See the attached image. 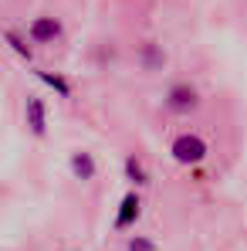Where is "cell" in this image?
<instances>
[{
  "label": "cell",
  "instance_id": "1",
  "mask_svg": "<svg viewBox=\"0 0 247 251\" xmlns=\"http://www.w3.org/2000/svg\"><path fill=\"white\" fill-rule=\"evenodd\" d=\"M166 153H169V160L176 167H200V163L210 160V139H206L200 129L186 126V129H180V132L169 136Z\"/></svg>",
  "mask_w": 247,
  "mask_h": 251
},
{
  "label": "cell",
  "instance_id": "2",
  "mask_svg": "<svg viewBox=\"0 0 247 251\" xmlns=\"http://www.w3.org/2000/svg\"><path fill=\"white\" fill-rule=\"evenodd\" d=\"M163 109L176 119H190L203 109V95L193 82H173L163 92Z\"/></svg>",
  "mask_w": 247,
  "mask_h": 251
},
{
  "label": "cell",
  "instance_id": "3",
  "mask_svg": "<svg viewBox=\"0 0 247 251\" xmlns=\"http://www.w3.org/2000/svg\"><path fill=\"white\" fill-rule=\"evenodd\" d=\"M27 38L34 44H41V48L58 44L65 38V24H61V17H54V14H38V17L27 24Z\"/></svg>",
  "mask_w": 247,
  "mask_h": 251
},
{
  "label": "cell",
  "instance_id": "4",
  "mask_svg": "<svg viewBox=\"0 0 247 251\" xmlns=\"http://www.w3.org/2000/svg\"><path fill=\"white\" fill-rule=\"evenodd\" d=\"M24 126L34 139H44L47 136V102L41 95H27L24 99Z\"/></svg>",
  "mask_w": 247,
  "mask_h": 251
},
{
  "label": "cell",
  "instance_id": "5",
  "mask_svg": "<svg viewBox=\"0 0 247 251\" xmlns=\"http://www.w3.org/2000/svg\"><path fill=\"white\" fill-rule=\"evenodd\" d=\"M68 173L78 183H91L98 176V156L91 150H71L68 153Z\"/></svg>",
  "mask_w": 247,
  "mask_h": 251
},
{
  "label": "cell",
  "instance_id": "6",
  "mask_svg": "<svg viewBox=\"0 0 247 251\" xmlns=\"http://www.w3.org/2000/svg\"><path fill=\"white\" fill-rule=\"evenodd\" d=\"M119 207L122 210L115 214V227H132V224L139 221V214H142V197H139V194H125Z\"/></svg>",
  "mask_w": 247,
  "mask_h": 251
},
{
  "label": "cell",
  "instance_id": "7",
  "mask_svg": "<svg viewBox=\"0 0 247 251\" xmlns=\"http://www.w3.org/2000/svg\"><path fill=\"white\" fill-rule=\"evenodd\" d=\"M139 65H142V72H163L166 51H163V48H159L156 41L142 44V51H139Z\"/></svg>",
  "mask_w": 247,
  "mask_h": 251
},
{
  "label": "cell",
  "instance_id": "8",
  "mask_svg": "<svg viewBox=\"0 0 247 251\" xmlns=\"http://www.w3.org/2000/svg\"><path fill=\"white\" fill-rule=\"evenodd\" d=\"M125 173L132 176V183H139V187H146L149 183V173L142 167V160L139 156H125Z\"/></svg>",
  "mask_w": 247,
  "mask_h": 251
},
{
  "label": "cell",
  "instance_id": "9",
  "mask_svg": "<svg viewBox=\"0 0 247 251\" xmlns=\"http://www.w3.org/2000/svg\"><path fill=\"white\" fill-rule=\"evenodd\" d=\"M125 251H159V245H156L153 238H146V234H132L129 245H125Z\"/></svg>",
  "mask_w": 247,
  "mask_h": 251
}]
</instances>
